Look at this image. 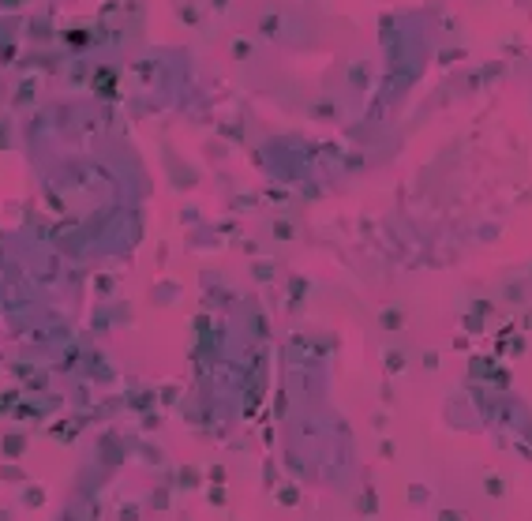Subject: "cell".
Segmentation results:
<instances>
[{
    "label": "cell",
    "mask_w": 532,
    "mask_h": 521,
    "mask_svg": "<svg viewBox=\"0 0 532 521\" xmlns=\"http://www.w3.org/2000/svg\"><path fill=\"white\" fill-rule=\"evenodd\" d=\"M480 487H483V495H491V499H506V480L498 476V472H483V480H480Z\"/></svg>",
    "instance_id": "6da1fadb"
},
{
    "label": "cell",
    "mask_w": 532,
    "mask_h": 521,
    "mask_svg": "<svg viewBox=\"0 0 532 521\" xmlns=\"http://www.w3.org/2000/svg\"><path fill=\"white\" fill-rule=\"evenodd\" d=\"M356 514H360V518H379V499L364 492L360 499H356Z\"/></svg>",
    "instance_id": "7a4b0ae2"
},
{
    "label": "cell",
    "mask_w": 532,
    "mask_h": 521,
    "mask_svg": "<svg viewBox=\"0 0 532 521\" xmlns=\"http://www.w3.org/2000/svg\"><path fill=\"white\" fill-rule=\"evenodd\" d=\"M435 521H465V514L457 507H439V514H435Z\"/></svg>",
    "instance_id": "3957f363"
},
{
    "label": "cell",
    "mask_w": 532,
    "mask_h": 521,
    "mask_svg": "<svg viewBox=\"0 0 532 521\" xmlns=\"http://www.w3.org/2000/svg\"><path fill=\"white\" fill-rule=\"evenodd\" d=\"M386 367H390V372H401V367H405V352L390 349V352H386Z\"/></svg>",
    "instance_id": "277c9868"
},
{
    "label": "cell",
    "mask_w": 532,
    "mask_h": 521,
    "mask_svg": "<svg viewBox=\"0 0 532 521\" xmlns=\"http://www.w3.org/2000/svg\"><path fill=\"white\" fill-rule=\"evenodd\" d=\"M210 480H214L218 487H225V484H229V469H225V465H214V469H210Z\"/></svg>",
    "instance_id": "5b68a950"
},
{
    "label": "cell",
    "mask_w": 532,
    "mask_h": 521,
    "mask_svg": "<svg viewBox=\"0 0 532 521\" xmlns=\"http://www.w3.org/2000/svg\"><path fill=\"white\" fill-rule=\"evenodd\" d=\"M379 450H383V458H394V454H398V446H394L390 439H383V446H379Z\"/></svg>",
    "instance_id": "8992f818"
}]
</instances>
